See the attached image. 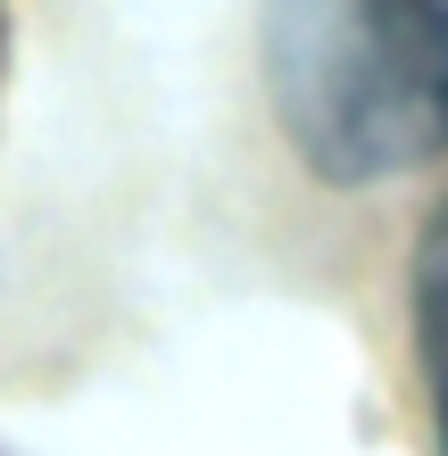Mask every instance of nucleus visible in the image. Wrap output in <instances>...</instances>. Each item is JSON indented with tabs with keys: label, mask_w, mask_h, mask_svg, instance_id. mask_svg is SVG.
<instances>
[{
	"label": "nucleus",
	"mask_w": 448,
	"mask_h": 456,
	"mask_svg": "<svg viewBox=\"0 0 448 456\" xmlns=\"http://www.w3.org/2000/svg\"><path fill=\"white\" fill-rule=\"evenodd\" d=\"M257 50L307 175L390 183L448 158V0H266Z\"/></svg>",
	"instance_id": "1"
},
{
	"label": "nucleus",
	"mask_w": 448,
	"mask_h": 456,
	"mask_svg": "<svg viewBox=\"0 0 448 456\" xmlns=\"http://www.w3.org/2000/svg\"><path fill=\"white\" fill-rule=\"evenodd\" d=\"M415 348H424V382H432L440 448H448V200L415 240Z\"/></svg>",
	"instance_id": "2"
}]
</instances>
